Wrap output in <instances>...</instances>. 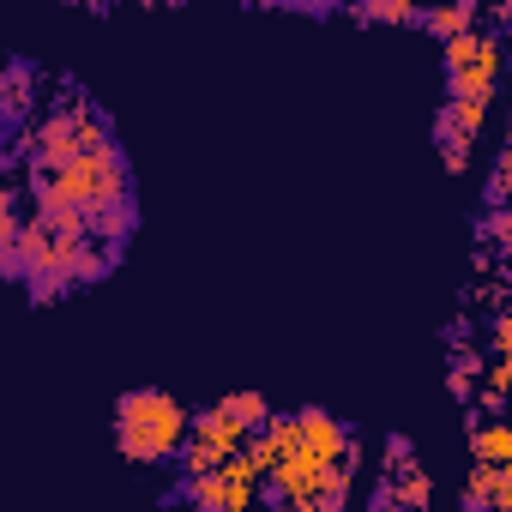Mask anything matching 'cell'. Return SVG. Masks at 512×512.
<instances>
[{
  "mask_svg": "<svg viewBox=\"0 0 512 512\" xmlns=\"http://www.w3.org/2000/svg\"><path fill=\"white\" fill-rule=\"evenodd\" d=\"M115 440H121L127 458L157 464V458L187 446V416L169 392H127L121 410H115Z\"/></svg>",
  "mask_w": 512,
  "mask_h": 512,
  "instance_id": "1",
  "label": "cell"
},
{
  "mask_svg": "<svg viewBox=\"0 0 512 512\" xmlns=\"http://www.w3.org/2000/svg\"><path fill=\"white\" fill-rule=\"evenodd\" d=\"M494 73H500V49L494 43H476V37H452L446 43V85H452V103H464L470 115L488 109Z\"/></svg>",
  "mask_w": 512,
  "mask_h": 512,
  "instance_id": "2",
  "label": "cell"
},
{
  "mask_svg": "<svg viewBox=\"0 0 512 512\" xmlns=\"http://www.w3.org/2000/svg\"><path fill=\"white\" fill-rule=\"evenodd\" d=\"M187 494H193L199 512H235V506H247V476H235V470L187 476Z\"/></svg>",
  "mask_w": 512,
  "mask_h": 512,
  "instance_id": "3",
  "label": "cell"
},
{
  "mask_svg": "<svg viewBox=\"0 0 512 512\" xmlns=\"http://www.w3.org/2000/svg\"><path fill=\"white\" fill-rule=\"evenodd\" d=\"M217 416L235 428V440H260V434H272V428H278L260 392H235V398H223V404H217Z\"/></svg>",
  "mask_w": 512,
  "mask_h": 512,
  "instance_id": "4",
  "label": "cell"
},
{
  "mask_svg": "<svg viewBox=\"0 0 512 512\" xmlns=\"http://www.w3.org/2000/svg\"><path fill=\"white\" fill-rule=\"evenodd\" d=\"M127 229H133V199H115V205L91 211V235H97V241H121Z\"/></svg>",
  "mask_w": 512,
  "mask_h": 512,
  "instance_id": "5",
  "label": "cell"
},
{
  "mask_svg": "<svg viewBox=\"0 0 512 512\" xmlns=\"http://www.w3.org/2000/svg\"><path fill=\"white\" fill-rule=\"evenodd\" d=\"M470 446H476V458H482V464H494V470H500V464H512V422H500V428H482Z\"/></svg>",
  "mask_w": 512,
  "mask_h": 512,
  "instance_id": "6",
  "label": "cell"
},
{
  "mask_svg": "<svg viewBox=\"0 0 512 512\" xmlns=\"http://www.w3.org/2000/svg\"><path fill=\"white\" fill-rule=\"evenodd\" d=\"M434 25H440V31H464V25H470V13H434Z\"/></svg>",
  "mask_w": 512,
  "mask_h": 512,
  "instance_id": "7",
  "label": "cell"
},
{
  "mask_svg": "<svg viewBox=\"0 0 512 512\" xmlns=\"http://www.w3.org/2000/svg\"><path fill=\"white\" fill-rule=\"evenodd\" d=\"M494 386H500V392H512V356L500 362V374H494Z\"/></svg>",
  "mask_w": 512,
  "mask_h": 512,
  "instance_id": "8",
  "label": "cell"
},
{
  "mask_svg": "<svg viewBox=\"0 0 512 512\" xmlns=\"http://www.w3.org/2000/svg\"><path fill=\"white\" fill-rule=\"evenodd\" d=\"M494 338H500V350H512V314H506V320L494 326Z\"/></svg>",
  "mask_w": 512,
  "mask_h": 512,
  "instance_id": "9",
  "label": "cell"
}]
</instances>
